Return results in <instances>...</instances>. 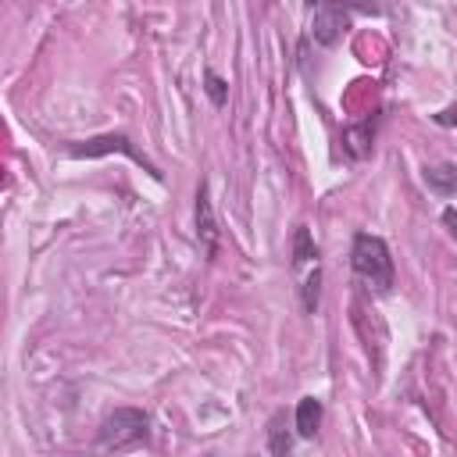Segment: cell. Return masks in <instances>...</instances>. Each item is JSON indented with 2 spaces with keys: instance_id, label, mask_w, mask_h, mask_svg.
<instances>
[{
  "instance_id": "5bb4252c",
  "label": "cell",
  "mask_w": 457,
  "mask_h": 457,
  "mask_svg": "<svg viewBox=\"0 0 457 457\" xmlns=\"http://www.w3.org/2000/svg\"><path fill=\"white\" fill-rule=\"evenodd\" d=\"M321 4H325V0H307V7H311V11H314V7H321Z\"/></svg>"
},
{
  "instance_id": "5b68a950",
  "label": "cell",
  "mask_w": 457,
  "mask_h": 457,
  "mask_svg": "<svg viewBox=\"0 0 457 457\" xmlns=\"http://www.w3.org/2000/svg\"><path fill=\"white\" fill-rule=\"evenodd\" d=\"M196 239L204 243V250L214 257L218 253V221H214V207H211V189L207 182H200L196 189Z\"/></svg>"
},
{
  "instance_id": "277c9868",
  "label": "cell",
  "mask_w": 457,
  "mask_h": 457,
  "mask_svg": "<svg viewBox=\"0 0 457 457\" xmlns=\"http://www.w3.org/2000/svg\"><path fill=\"white\" fill-rule=\"evenodd\" d=\"M111 150H118V154L132 157V161H136V164H143L154 179H161L157 164H150V161H146V157L129 143V136H125V132H107V136H96V139H86V143L68 146V154H71V157H104V154H111Z\"/></svg>"
},
{
  "instance_id": "8992f818",
  "label": "cell",
  "mask_w": 457,
  "mask_h": 457,
  "mask_svg": "<svg viewBox=\"0 0 457 457\" xmlns=\"http://www.w3.org/2000/svg\"><path fill=\"white\" fill-rule=\"evenodd\" d=\"M321 414H325L321 400H318V396H303V400L296 403V411H293L296 436H300V439H314L318 428H321Z\"/></svg>"
},
{
  "instance_id": "7a4b0ae2",
  "label": "cell",
  "mask_w": 457,
  "mask_h": 457,
  "mask_svg": "<svg viewBox=\"0 0 457 457\" xmlns=\"http://www.w3.org/2000/svg\"><path fill=\"white\" fill-rule=\"evenodd\" d=\"M150 436V414L139 407H118L96 432V450H132Z\"/></svg>"
},
{
  "instance_id": "6da1fadb",
  "label": "cell",
  "mask_w": 457,
  "mask_h": 457,
  "mask_svg": "<svg viewBox=\"0 0 457 457\" xmlns=\"http://www.w3.org/2000/svg\"><path fill=\"white\" fill-rule=\"evenodd\" d=\"M350 264H353V275L371 289V293H389L393 289V253L386 246L382 236H371V232H357L353 236V246H350Z\"/></svg>"
},
{
  "instance_id": "ba28073f",
  "label": "cell",
  "mask_w": 457,
  "mask_h": 457,
  "mask_svg": "<svg viewBox=\"0 0 457 457\" xmlns=\"http://www.w3.org/2000/svg\"><path fill=\"white\" fill-rule=\"evenodd\" d=\"M343 146H346V154H350V157H357V161H361V157L371 150V121L346 129V132H343Z\"/></svg>"
},
{
  "instance_id": "4fadbf2b",
  "label": "cell",
  "mask_w": 457,
  "mask_h": 457,
  "mask_svg": "<svg viewBox=\"0 0 457 457\" xmlns=\"http://www.w3.org/2000/svg\"><path fill=\"white\" fill-rule=\"evenodd\" d=\"M443 221H446V225H450V232L457 236V211H453V207H446V211H443Z\"/></svg>"
},
{
  "instance_id": "7c38bea8",
  "label": "cell",
  "mask_w": 457,
  "mask_h": 457,
  "mask_svg": "<svg viewBox=\"0 0 457 457\" xmlns=\"http://www.w3.org/2000/svg\"><path fill=\"white\" fill-rule=\"evenodd\" d=\"M289 446H293V439H289V432L282 428V414H278V418L271 421V428H268V450L282 457V453H289Z\"/></svg>"
},
{
  "instance_id": "52a82bcc",
  "label": "cell",
  "mask_w": 457,
  "mask_h": 457,
  "mask_svg": "<svg viewBox=\"0 0 457 457\" xmlns=\"http://www.w3.org/2000/svg\"><path fill=\"white\" fill-rule=\"evenodd\" d=\"M425 182H428V189H432V193L450 196V193H457V168H453V164L425 168Z\"/></svg>"
},
{
  "instance_id": "9c48e42d",
  "label": "cell",
  "mask_w": 457,
  "mask_h": 457,
  "mask_svg": "<svg viewBox=\"0 0 457 457\" xmlns=\"http://www.w3.org/2000/svg\"><path fill=\"white\" fill-rule=\"evenodd\" d=\"M293 264H318V246H314L307 225L293 228Z\"/></svg>"
},
{
  "instance_id": "8fae6325",
  "label": "cell",
  "mask_w": 457,
  "mask_h": 457,
  "mask_svg": "<svg viewBox=\"0 0 457 457\" xmlns=\"http://www.w3.org/2000/svg\"><path fill=\"white\" fill-rule=\"evenodd\" d=\"M204 89H207V96H211V104L214 107H225L228 104V82L218 75V71H204Z\"/></svg>"
},
{
  "instance_id": "3957f363",
  "label": "cell",
  "mask_w": 457,
  "mask_h": 457,
  "mask_svg": "<svg viewBox=\"0 0 457 457\" xmlns=\"http://www.w3.org/2000/svg\"><path fill=\"white\" fill-rule=\"evenodd\" d=\"M350 7L343 0H325L321 7H314V21H311V36L321 46H336L343 39V32L350 29Z\"/></svg>"
},
{
  "instance_id": "30bf717a",
  "label": "cell",
  "mask_w": 457,
  "mask_h": 457,
  "mask_svg": "<svg viewBox=\"0 0 457 457\" xmlns=\"http://www.w3.org/2000/svg\"><path fill=\"white\" fill-rule=\"evenodd\" d=\"M318 293H321V268L314 264V271H311V275L303 278V286H300V303H303L307 314L318 311Z\"/></svg>"
}]
</instances>
